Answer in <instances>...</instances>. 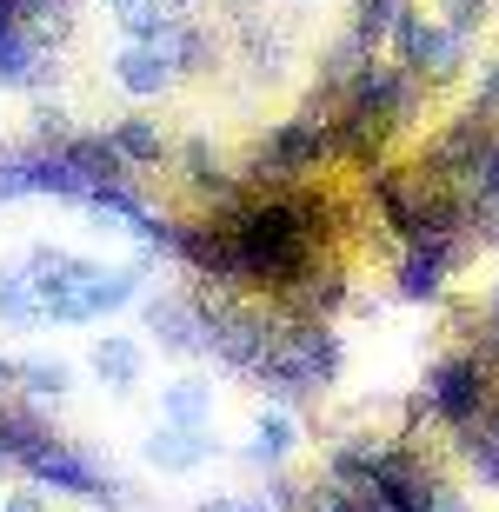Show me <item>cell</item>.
<instances>
[{
	"label": "cell",
	"instance_id": "6da1fadb",
	"mask_svg": "<svg viewBox=\"0 0 499 512\" xmlns=\"http://www.w3.org/2000/svg\"><path fill=\"white\" fill-rule=\"evenodd\" d=\"M333 160V133L327 120H313V114H293L280 120V127L253 147L247 160V193H287V187H307V173H320Z\"/></svg>",
	"mask_w": 499,
	"mask_h": 512
},
{
	"label": "cell",
	"instance_id": "7a4b0ae2",
	"mask_svg": "<svg viewBox=\"0 0 499 512\" xmlns=\"http://www.w3.org/2000/svg\"><path fill=\"white\" fill-rule=\"evenodd\" d=\"M14 466L34 486H54V493H67V499H94V506H120V486L107 473H100L87 453H74L60 433H47V426H34L27 433V446L14 453Z\"/></svg>",
	"mask_w": 499,
	"mask_h": 512
},
{
	"label": "cell",
	"instance_id": "3957f363",
	"mask_svg": "<svg viewBox=\"0 0 499 512\" xmlns=\"http://www.w3.org/2000/svg\"><path fill=\"white\" fill-rule=\"evenodd\" d=\"M493 399H499V380L486 373L480 353H446V360L426 373V413L446 419L453 433H466V426H473Z\"/></svg>",
	"mask_w": 499,
	"mask_h": 512
},
{
	"label": "cell",
	"instance_id": "277c9868",
	"mask_svg": "<svg viewBox=\"0 0 499 512\" xmlns=\"http://www.w3.org/2000/svg\"><path fill=\"white\" fill-rule=\"evenodd\" d=\"M493 140H499V133L486 127V120H473V114L446 120V127L426 140L420 180H433V187H446V193H473V187H480L486 153H493Z\"/></svg>",
	"mask_w": 499,
	"mask_h": 512
},
{
	"label": "cell",
	"instance_id": "5b68a950",
	"mask_svg": "<svg viewBox=\"0 0 499 512\" xmlns=\"http://www.w3.org/2000/svg\"><path fill=\"white\" fill-rule=\"evenodd\" d=\"M20 266H27V280H34L40 320H60V326H80V320H87V286H94V273H100L94 260L60 253V247H34Z\"/></svg>",
	"mask_w": 499,
	"mask_h": 512
},
{
	"label": "cell",
	"instance_id": "8992f818",
	"mask_svg": "<svg viewBox=\"0 0 499 512\" xmlns=\"http://www.w3.org/2000/svg\"><path fill=\"white\" fill-rule=\"evenodd\" d=\"M393 47H400V67L406 80H453L466 67V40L460 34H446L440 20H426V14H413L406 7V20L393 27Z\"/></svg>",
	"mask_w": 499,
	"mask_h": 512
},
{
	"label": "cell",
	"instance_id": "52a82bcc",
	"mask_svg": "<svg viewBox=\"0 0 499 512\" xmlns=\"http://www.w3.org/2000/svg\"><path fill=\"white\" fill-rule=\"evenodd\" d=\"M173 253L200 273V286H220V293H247V266H240V247H233L227 220H187L180 227V240H173Z\"/></svg>",
	"mask_w": 499,
	"mask_h": 512
},
{
	"label": "cell",
	"instance_id": "ba28073f",
	"mask_svg": "<svg viewBox=\"0 0 499 512\" xmlns=\"http://www.w3.org/2000/svg\"><path fill=\"white\" fill-rule=\"evenodd\" d=\"M453 260H460V240H426V247H406L400 253V273H393V293H400V300H440Z\"/></svg>",
	"mask_w": 499,
	"mask_h": 512
},
{
	"label": "cell",
	"instance_id": "9c48e42d",
	"mask_svg": "<svg viewBox=\"0 0 499 512\" xmlns=\"http://www.w3.org/2000/svg\"><path fill=\"white\" fill-rule=\"evenodd\" d=\"M140 306H147V333H154L167 353H180V360H187V353H207V340H200V313H193L187 293H147Z\"/></svg>",
	"mask_w": 499,
	"mask_h": 512
},
{
	"label": "cell",
	"instance_id": "30bf717a",
	"mask_svg": "<svg viewBox=\"0 0 499 512\" xmlns=\"http://www.w3.org/2000/svg\"><path fill=\"white\" fill-rule=\"evenodd\" d=\"M40 74H47V47L14 14H0V87H40Z\"/></svg>",
	"mask_w": 499,
	"mask_h": 512
},
{
	"label": "cell",
	"instance_id": "8fae6325",
	"mask_svg": "<svg viewBox=\"0 0 499 512\" xmlns=\"http://www.w3.org/2000/svg\"><path fill=\"white\" fill-rule=\"evenodd\" d=\"M114 80H120V94L154 100V94H167V87H173V67L160 60V47H120Z\"/></svg>",
	"mask_w": 499,
	"mask_h": 512
},
{
	"label": "cell",
	"instance_id": "7c38bea8",
	"mask_svg": "<svg viewBox=\"0 0 499 512\" xmlns=\"http://www.w3.org/2000/svg\"><path fill=\"white\" fill-rule=\"evenodd\" d=\"M107 140H114V153L120 160H127V167H160V160H167V133L154 127V120H140V114H127V120H114V127H107Z\"/></svg>",
	"mask_w": 499,
	"mask_h": 512
},
{
	"label": "cell",
	"instance_id": "4fadbf2b",
	"mask_svg": "<svg viewBox=\"0 0 499 512\" xmlns=\"http://www.w3.org/2000/svg\"><path fill=\"white\" fill-rule=\"evenodd\" d=\"M147 459H154L160 473H193V466L207 459V433H187V426H167V419H160L154 439H147Z\"/></svg>",
	"mask_w": 499,
	"mask_h": 512
},
{
	"label": "cell",
	"instance_id": "5bb4252c",
	"mask_svg": "<svg viewBox=\"0 0 499 512\" xmlns=\"http://www.w3.org/2000/svg\"><path fill=\"white\" fill-rule=\"evenodd\" d=\"M140 366H147V353H140L127 333H100V340H94V373L114 386V393L140 386Z\"/></svg>",
	"mask_w": 499,
	"mask_h": 512
},
{
	"label": "cell",
	"instance_id": "9a60e30c",
	"mask_svg": "<svg viewBox=\"0 0 499 512\" xmlns=\"http://www.w3.org/2000/svg\"><path fill=\"white\" fill-rule=\"evenodd\" d=\"M207 54H213L207 27H193L187 14H180V20L167 27V34H160V60H167L173 74H200V67H207Z\"/></svg>",
	"mask_w": 499,
	"mask_h": 512
},
{
	"label": "cell",
	"instance_id": "2e32d148",
	"mask_svg": "<svg viewBox=\"0 0 499 512\" xmlns=\"http://www.w3.org/2000/svg\"><path fill=\"white\" fill-rule=\"evenodd\" d=\"M293 446H300V426H293V419L280 413V406L253 419V439H247V459H253V466H280V459H287Z\"/></svg>",
	"mask_w": 499,
	"mask_h": 512
},
{
	"label": "cell",
	"instance_id": "e0dca14e",
	"mask_svg": "<svg viewBox=\"0 0 499 512\" xmlns=\"http://www.w3.org/2000/svg\"><path fill=\"white\" fill-rule=\"evenodd\" d=\"M400 20H406V0H353V27L346 34L360 40L366 54H380V40H393Z\"/></svg>",
	"mask_w": 499,
	"mask_h": 512
},
{
	"label": "cell",
	"instance_id": "ac0fdd59",
	"mask_svg": "<svg viewBox=\"0 0 499 512\" xmlns=\"http://www.w3.org/2000/svg\"><path fill=\"white\" fill-rule=\"evenodd\" d=\"M140 300V273L134 266H100L94 286H87V320H100V313H120V306Z\"/></svg>",
	"mask_w": 499,
	"mask_h": 512
},
{
	"label": "cell",
	"instance_id": "d6986e66",
	"mask_svg": "<svg viewBox=\"0 0 499 512\" xmlns=\"http://www.w3.org/2000/svg\"><path fill=\"white\" fill-rule=\"evenodd\" d=\"M207 413H213V393L200 380H173L167 393H160V419L167 426H187V433H200L207 426Z\"/></svg>",
	"mask_w": 499,
	"mask_h": 512
},
{
	"label": "cell",
	"instance_id": "ffe728a7",
	"mask_svg": "<svg viewBox=\"0 0 499 512\" xmlns=\"http://www.w3.org/2000/svg\"><path fill=\"white\" fill-rule=\"evenodd\" d=\"M0 320L7 326H40V300L27 266H0Z\"/></svg>",
	"mask_w": 499,
	"mask_h": 512
},
{
	"label": "cell",
	"instance_id": "44dd1931",
	"mask_svg": "<svg viewBox=\"0 0 499 512\" xmlns=\"http://www.w3.org/2000/svg\"><path fill=\"white\" fill-rule=\"evenodd\" d=\"M114 20H120V34H127V47H160V34H167L180 14H167V7H154V0H127Z\"/></svg>",
	"mask_w": 499,
	"mask_h": 512
},
{
	"label": "cell",
	"instance_id": "7402d4cb",
	"mask_svg": "<svg viewBox=\"0 0 499 512\" xmlns=\"http://www.w3.org/2000/svg\"><path fill=\"white\" fill-rule=\"evenodd\" d=\"M14 386H27L34 399H60L74 386V366L67 360H14Z\"/></svg>",
	"mask_w": 499,
	"mask_h": 512
},
{
	"label": "cell",
	"instance_id": "603a6c76",
	"mask_svg": "<svg viewBox=\"0 0 499 512\" xmlns=\"http://www.w3.org/2000/svg\"><path fill=\"white\" fill-rule=\"evenodd\" d=\"M34 173H40V147H7L0 153V207H7V200H27V193H34Z\"/></svg>",
	"mask_w": 499,
	"mask_h": 512
},
{
	"label": "cell",
	"instance_id": "cb8c5ba5",
	"mask_svg": "<svg viewBox=\"0 0 499 512\" xmlns=\"http://www.w3.org/2000/svg\"><path fill=\"white\" fill-rule=\"evenodd\" d=\"M486 14H493V0H440V27H446V34H460V40L480 34Z\"/></svg>",
	"mask_w": 499,
	"mask_h": 512
},
{
	"label": "cell",
	"instance_id": "d4e9b609",
	"mask_svg": "<svg viewBox=\"0 0 499 512\" xmlns=\"http://www.w3.org/2000/svg\"><path fill=\"white\" fill-rule=\"evenodd\" d=\"M480 360H486V373L499 380V286L486 293V333H480Z\"/></svg>",
	"mask_w": 499,
	"mask_h": 512
},
{
	"label": "cell",
	"instance_id": "484cf974",
	"mask_svg": "<svg viewBox=\"0 0 499 512\" xmlns=\"http://www.w3.org/2000/svg\"><path fill=\"white\" fill-rule=\"evenodd\" d=\"M473 120H486V127H499V60L480 74V94H473Z\"/></svg>",
	"mask_w": 499,
	"mask_h": 512
},
{
	"label": "cell",
	"instance_id": "4316f807",
	"mask_svg": "<svg viewBox=\"0 0 499 512\" xmlns=\"http://www.w3.org/2000/svg\"><path fill=\"white\" fill-rule=\"evenodd\" d=\"M0 512H47V506H40V493H7Z\"/></svg>",
	"mask_w": 499,
	"mask_h": 512
},
{
	"label": "cell",
	"instance_id": "83f0119b",
	"mask_svg": "<svg viewBox=\"0 0 499 512\" xmlns=\"http://www.w3.org/2000/svg\"><path fill=\"white\" fill-rule=\"evenodd\" d=\"M200 512H240V499H233V493H213V499H200Z\"/></svg>",
	"mask_w": 499,
	"mask_h": 512
},
{
	"label": "cell",
	"instance_id": "f1b7e54d",
	"mask_svg": "<svg viewBox=\"0 0 499 512\" xmlns=\"http://www.w3.org/2000/svg\"><path fill=\"white\" fill-rule=\"evenodd\" d=\"M426 512H466V506H460V499H453V493H440V499H433V506H426Z\"/></svg>",
	"mask_w": 499,
	"mask_h": 512
},
{
	"label": "cell",
	"instance_id": "f546056e",
	"mask_svg": "<svg viewBox=\"0 0 499 512\" xmlns=\"http://www.w3.org/2000/svg\"><path fill=\"white\" fill-rule=\"evenodd\" d=\"M154 7H167V14H180V7H187V0H154Z\"/></svg>",
	"mask_w": 499,
	"mask_h": 512
},
{
	"label": "cell",
	"instance_id": "4dcf8cb0",
	"mask_svg": "<svg viewBox=\"0 0 499 512\" xmlns=\"http://www.w3.org/2000/svg\"><path fill=\"white\" fill-rule=\"evenodd\" d=\"M114 7H127V0H114Z\"/></svg>",
	"mask_w": 499,
	"mask_h": 512
}]
</instances>
